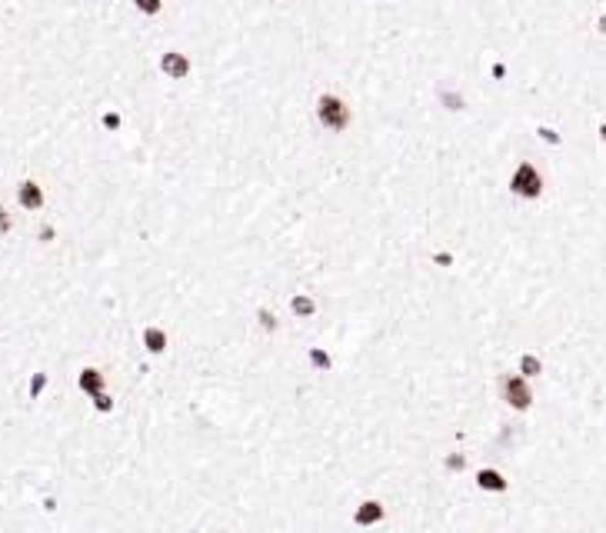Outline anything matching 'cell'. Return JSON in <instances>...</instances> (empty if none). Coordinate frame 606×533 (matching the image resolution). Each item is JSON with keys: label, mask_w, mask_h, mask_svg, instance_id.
I'll return each mask as SVG.
<instances>
[{"label": "cell", "mask_w": 606, "mask_h": 533, "mask_svg": "<svg viewBox=\"0 0 606 533\" xmlns=\"http://www.w3.org/2000/svg\"><path fill=\"white\" fill-rule=\"evenodd\" d=\"M543 174L533 167V163H520L517 170H513V177H510V190L520 197V200H537V197L543 194Z\"/></svg>", "instance_id": "obj_1"}, {"label": "cell", "mask_w": 606, "mask_h": 533, "mask_svg": "<svg viewBox=\"0 0 606 533\" xmlns=\"http://www.w3.org/2000/svg\"><path fill=\"white\" fill-rule=\"evenodd\" d=\"M317 117L320 123L327 127V131H347V123H350V110L343 104L340 97H333V94H323L317 100Z\"/></svg>", "instance_id": "obj_2"}, {"label": "cell", "mask_w": 606, "mask_h": 533, "mask_svg": "<svg viewBox=\"0 0 606 533\" xmlns=\"http://www.w3.org/2000/svg\"><path fill=\"white\" fill-rule=\"evenodd\" d=\"M503 397H507L510 407H517V410H527L529 403H533V393L527 387V377H510L503 383Z\"/></svg>", "instance_id": "obj_3"}, {"label": "cell", "mask_w": 606, "mask_h": 533, "mask_svg": "<svg viewBox=\"0 0 606 533\" xmlns=\"http://www.w3.org/2000/svg\"><path fill=\"white\" fill-rule=\"evenodd\" d=\"M160 67H164V74L174 77V80H180V77L190 74V60L184 54H176V50H167L164 60H160Z\"/></svg>", "instance_id": "obj_4"}, {"label": "cell", "mask_w": 606, "mask_h": 533, "mask_svg": "<svg viewBox=\"0 0 606 533\" xmlns=\"http://www.w3.org/2000/svg\"><path fill=\"white\" fill-rule=\"evenodd\" d=\"M17 197H21L23 207H30V210H37L40 204H44V194H40V187L33 184V180H23L21 190H17Z\"/></svg>", "instance_id": "obj_5"}, {"label": "cell", "mask_w": 606, "mask_h": 533, "mask_svg": "<svg viewBox=\"0 0 606 533\" xmlns=\"http://www.w3.org/2000/svg\"><path fill=\"white\" fill-rule=\"evenodd\" d=\"M476 480H480V487H483V490H503V487H507V480L500 477V473H493V470H483Z\"/></svg>", "instance_id": "obj_6"}, {"label": "cell", "mask_w": 606, "mask_h": 533, "mask_svg": "<svg viewBox=\"0 0 606 533\" xmlns=\"http://www.w3.org/2000/svg\"><path fill=\"white\" fill-rule=\"evenodd\" d=\"M80 387L90 393H100V387H103V380H100L97 370H84V377H80Z\"/></svg>", "instance_id": "obj_7"}, {"label": "cell", "mask_w": 606, "mask_h": 533, "mask_svg": "<svg viewBox=\"0 0 606 533\" xmlns=\"http://www.w3.org/2000/svg\"><path fill=\"white\" fill-rule=\"evenodd\" d=\"M380 517H383L380 503H364V510L357 513V520H360V523H374V520H380Z\"/></svg>", "instance_id": "obj_8"}, {"label": "cell", "mask_w": 606, "mask_h": 533, "mask_svg": "<svg viewBox=\"0 0 606 533\" xmlns=\"http://www.w3.org/2000/svg\"><path fill=\"white\" fill-rule=\"evenodd\" d=\"M313 310H317V307H313V300H310V297H293V314H297V317H310Z\"/></svg>", "instance_id": "obj_9"}, {"label": "cell", "mask_w": 606, "mask_h": 533, "mask_svg": "<svg viewBox=\"0 0 606 533\" xmlns=\"http://www.w3.org/2000/svg\"><path fill=\"white\" fill-rule=\"evenodd\" d=\"M520 370L527 373V377H537V373L543 370V363L537 357H523V360H520Z\"/></svg>", "instance_id": "obj_10"}, {"label": "cell", "mask_w": 606, "mask_h": 533, "mask_svg": "<svg viewBox=\"0 0 606 533\" xmlns=\"http://www.w3.org/2000/svg\"><path fill=\"white\" fill-rule=\"evenodd\" d=\"M147 347L154 350V353H160L164 350V334L160 330H147Z\"/></svg>", "instance_id": "obj_11"}, {"label": "cell", "mask_w": 606, "mask_h": 533, "mask_svg": "<svg viewBox=\"0 0 606 533\" xmlns=\"http://www.w3.org/2000/svg\"><path fill=\"white\" fill-rule=\"evenodd\" d=\"M537 133H540V141H543V143H553V147H556V143H563V137L553 131V127H540Z\"/></svg>", "instance_id": "obj_12"}, {"label": "cell", "mask_w": 606, "mask_h": 533, "mask_svg": "<svg viewBox=\"0 0 606 533\" xmlns=\"http://www.w3.org/2000/svg\"><path fill=\"white\" fill-rule=\"evenodd\" d=\"M137 7H140L144 13H157L160 11V0H137Z\"/></svg>", "instance_id": "obj_13"}, {"label": "cell", "mask_w": 606, "mask_h": 533, "mask_svg": "<svg viewBox=\"0 0 606 533\" xmlns=\"http://www.w3.org/2000/svg\"><path fill=\"white\" fill-rule=\"evenodd\" d=\"M310 360H313L317 367H330V357H327V353H320V350H313V353H310Z\"/></svg>", "instance_id": "obj_14"}, {"label": "cell", "mask_w": 606, "mask_h": 533, "mask_svg": "<svg viewBox=\"0 0 606 533\" xmlns=\"http://www.w3.org/2000/svg\"><path fill=\"white\" fill-rule=\"evenodd\" d=\"M596 31L606 37V13H600V17H596Z\"/></svg>", "instance_id": "obj_15"}, {"label": "cell", "mask_w": 606, "mask_h": 533, "mask_svg": "<svg viewBox=\"0 0 606 533\" xmlns=\"http://www.w3.org/2000/svg\"><path fill=\"white\" fill-rule=\"evenodd\" d=\"M103 123H107V127H117V123H120V117H117V114H107V117H103Z\"/></svg>", "instance_id": "obj_16"}, {"label": "cell", "mask_w": 606, "mask_h": 533, "mask_svg": "<svg viewBox=\"0 0 606 533\" xmlns=\"http://www.w3.org/2000/svg\"><path fill=\"white\" fill-rule=\"evenodd\" d=\"M11 227V220H7V214H4V207H0V233H4V230Z\"/></svg>", "instance_id": "obj_17"}, {"label": "cell", "mask_w": 606, "mask_h": 533, "mask_svg": "<svg viewBox=\"0 0 606 533\" xmlns=\"http://www.w3.org/2000/svg\"><path fill=\"white\" fill-rule=\"evenodd\" d=\"M596 133H600V141L606 143V120H603V123H600V131H596Z\"/></svg>", "instance_id": "obj_18"}]
</instances>
